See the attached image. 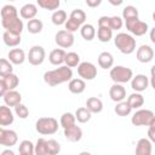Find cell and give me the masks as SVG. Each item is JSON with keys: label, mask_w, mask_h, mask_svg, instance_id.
<instances>
[{"label": "cell", "mask_w": 155, "mask_h": 155, "mask_svg": "<svg viewBox=\"0 0 155 155\" xmlns=\"http://www.w3.org/2000/svg\"><path fill=\"white\" fill-rule=\"evenodd\" d=\"M71 79H73V70L68 65H61L59 68L48 70L44 74V81L51 87L68 82Z\"/></svg>", "instance_id": "1"}, {"label": "cell", "mask_w": 155, "mask_h": 155, "mask_svg": "<svg viewBox=\"0 0 155 155\" xmlns=\"http://www.w3.org/2000/svg\"><path fill=\"white\" fill-rule=\"evenodd\" d=\"M116 48L124 54H131L136 50V39L127 33H119L114 38Z\"/></svg>", "instance_id": "2"}, {"label": "cell", "mask_w": 155, "mask_h": 155, "mask_svg": "<svg viewBox=\"0 0 155 155\" xmlns=\"http://www.w3.org/2000/svg\"><path fill=\"white\" fill-rule=\"evenodd\" d=\"M35 130L44 136L54 134L58 131V121L54 117H40L35 122Z\"/></svg>", "instance_id": "3"}, {"label": "cell", "mask_w": 155, "mask_h": 155, "mask_svg": "<svg viewBox=\"0 0 155 155\" xmlns=\"http://www.w3.org/2000/svg\"><path fill=\"white\" fill-rule=\"evenodd\" d=\"M109 75H110V79L114 82H116V84H126V82L132 80L133 71H132V69H130L127 67L116 65V67H113L110 69Z\"/></svg>", "instance_id": "4"}, {"label": "cell", "mask_w": 155, "mask_h": 155, "mask_svg": "<svg viewBox=\"0 0 155 155\" xmlns=\"http://www.w3.org/2000/svg\"><path fill=\"white\" fill-rule=\"evenodd\" d=\"M125 24H126V29H127L130 33H132L133 35H136V36H142V35H144V34L148 31V29H149L148 23L140 21L138 17L126 19V21H125Z\"/></svg>", "instance_id": "5"}, {"label": "cell", "mask_w": 155, "mask_h": 155, "mask_svg": "<svg viewBox=\"0 0 155 155\" xmlns=\"http://www.w3.org/2000/svg\"><path fill=\"white\" fill-rule=\"evenodd\" d=\"M154 116H155V114L151 110L139 109L132 115L131 122L134 126H149V124H150V121L153 120Z\"/></svg>", "instance_id": "6"}, {"label": "cell", "mask_w": 155, "mask_h": 155, "mask_svg": "<svg viewBox=\"0 0 155 155\" xmlns=\"http://www.w3.org/2000/svg\"><path fill=\"white\" fill-rule=\"evenodd\" d=\"M78 74L84 80H93L97 76V68L91 62H81L78 65Z\"/></svg>", "instance_id": "7"}, {"label": "cell", "mask_w": 155, "mask_h": 155, "mask_svg": "<svg viewBox=\"0 0 155 155\" xmlns=\"http://www.w3.org/2000/svg\"><path fill=\"white\" fill-rule=\"evenodd\" d=\"M74 35L71 31H68L65 29L59 30L54 35V41L61 48H69L74 45Z\"/></svg>", "instance_id": "8"}, {"label": "cell", "mask_w": 155, "mask_h": 155, "mask_svg": "<svg viewBox=\"0 0 155 155\" xmlns=\"http://www.w3.org/2000/svg\"><path fill=\"white\" fill-rule=\"evenodd\" d=\"M19 84V79L16 74L11 73L6 76H2L0 80V96L2 97L7 91L15 90Z\"/></svg>", "instance_id": "9"}, {"label": "cell", "mask_w": 155, "mask_h": 155, "mask_svg": "<svg viewBox=\"0 0 155 155\" xmlns=\"http://www.w3.org/2000/svg\"><path fill=\"white\" fill-rule=\"evenodd\" d=\"M45 56H46V52H45V48L42 46H39V45H35L33 46L30 50H29V53H28V61L31 65H40L44 63L45 61Z\"/></svg>", "instance_id": "10"}, {"label": "cell", "mask_w": 155, "mask_h": 155, "mask_svg": "<svg viewBox=\"0 0 155 155\" xmlns=\"http://www.w3.org/2000/svg\"><path fill=\"white\" fill-rule=\"evenodd\" d=\"M18 142V136L13 130H6L4 127L0 128V144L7 148L13 147Z\"/></svg>", "instance_id": "11"}, {"label": "cell", "mask_w": 155, "mask_h": 155, "mask_svg": "<svg viewBox=\"0 0 155 155\" xmlns=\"http://www.w3.org/2000/svg\"><path fill=\"white\" fill-rule=\"evenodd\" d=\"M1 24L4 27L5 30L12 31L15 34H21L23 31V21L17 16L15 18H10V19H1Z\"/></svg>", "instance_id": "12"}, {"label": "cell", "mask_w": 155, "mask_h": 155, "mask_svg": "<svg viewBox=\"0 0 155 155\" xmlns=\"http://www.w3.org/2000/svg\"><path fill=\"white\" fill-rule=\"evenodd\" d=\"M149 84H150V80L144 74H137L131 80V87L136 92H143V91H145L148 88Z\"/></svg>", "instance_id": "13"}, {"label": "cell", "mask_w": 155, "mask_h": 155, "mask_svg": "<svg viewBox=\"0 0 155 155\" xmlns=\"http://www.w3.org/2000/svg\"><path fill=\"white\" fill-rule=\"evenodd\" d=\"M136 57L140 63H149L154 57V51L149 45H142L137 48Z\"/></svg>", "instance_id": "14"}, {"label": "cell", "mask_w": 155, "mask_h": 155, "mask_svg": "<svg viewBox=\"0 0 155 155\" xmlns=\"http://www.w3.org/2000/svg\"><path fill=\"white\" fill-rule=\"evenodd\" d=\"M109 97L111 101L114 102H121L126 98V90L122 86V84H116L114 82V85L110 87L109 90Z\"/></svg>", "instance_id": "15"}, {"label": "cell", "mask_w": 155, "mask_h": 155, "mask_svg": "<svg viewBox=\"0 0 155 155\" xmlns=\"http://www.w3.org/2000/svg\"><path fill=\"white\" fill-rule=\"evenodd\" d=\"M64 137L69 142H79L82 138V130L76 125H73L70 127L64 128Z\"/></svg>", "instance_id": "16"}, {"label": "cell", "mask_w": 155, "mask_h": 155, "mask_svg": "<svg viewBox=\"0 0 155 155\" xmlns=\"http://www.w3.org/2000/svg\"><path fill=\"white\" fill-rule=\"evenodd\" d=\"M15 121V116L13 113L11 111V109L8 108V105H1L0 107V125L1 126H10L11 124H13Z\"/></svg>", "instance_id": "17"}, {"label": "cell", "mask_w": 155, "mask_h": 155, "mask_svg": "<svg viewBox=\"0 0 155 155\" xmlns=\"http://www.w3.org/2000/svg\"><path fill=\"white\" fill-rule=\"evenodd\" d=\"M2 99H4V102H5L6 105H8V107H16L17 104L21 103L22 96L16 90H10V91H7L2 96Z\"/></svg>", "instance_id": "18"}, {"label": "cell", "mask_w": 155, "mask_h": 155, "mask_svg": "<svg viewBox=\"0 0 155 155\" xmlns=\"http://www.w3.org/2000/svg\"><path fill=\"white\" fill-rule=\"evenodd\" d=\"M67 52L63 48H54L48 54V61L51 64L53 65H62L64 63V58H65Z\"/></svg>", "instance_id": "19"}, {"label": "cell", "mask_w": 155, "mask_h": 155, "mask_svg": "<svg viewBox=\"0 0 155 155\" xmlns=\"http://www.w3.org/2000/svg\"><path fill=\"white\" fill-rule=\"evenodd\" d=\"M2 41L8 47H16L21 44V34H15L12 31L5 30L2 34Z\"/></svg>", "instance_id": "20"}, {"label": "cell", "mask_w": 155, "mask_h": 155, "mask_svg": "<svg viewBox=\"0 0 155 155\" xmlns=\"http://www.w3.org/2000/svg\"><path fill=\"white\" fill-rule=\"evenodd\" d=\"M137 155H150L151 154V140L149 138H140L136 145Z\"/></svg>", "instance_id": "21"}, {"label": "cell", "mask_w": 155, "mask_h": 155, "mask_svg": "<svg viewBox=\"0 0 155 155\" xmlns=\"http://www.w3.org/2000/svg\"><path fill=\"white\" fill-rule=\"evenodd\" d=\"M7 57H8V61L12 64H16V65L23 64V62L25 61V53H24V51L22 48H12V50H10Z\"/></svg>", "instance_id": "22"}, {"label": "cell", "mask_w": 155, "mask_h": 155, "mask_svg": "<svg viewBox=\"0 0 155 155\" xmlns=\"http://www.w3.org/2000/svg\"><path fill=\"white\" fill-rule=\"evenodd\" d=\"M36 13H38V7H36V5L30 4V2L23 5V6L21 7V10H19L21 17H22L23 19H28V21L35 18Z\"/></svg>", "instance_id": "23"}, {"label": "cell", "mask_w": 155, "mask_h": 155, "mask_svg": "<svg viewBox=\"0 0 155 155\" xmlns=\"http://www.w3.org/2000/svg\"><path fill=\"white\" fill-rule=\"evenodd\" d=\"M114 64V57L110 52H101L98 56V65L103 69H111Z\"/></svg>", "instance_id": "24"}, {"label": "cell", "mask_w": 155, "mask_h": 155, "mask_svg": "<svg viewBox=\"0 0 155 155\" xmlns=\"http://www.w3.org/2000/svg\"><path fill=\"white\" fill-rule=\"evenodd\" d=\"M86 82L84 79H71L68 84V90L74 94H80L85 91Z\"/></svg>", "instance_id": "25"}, {"label": "cell", "mask_w": 155, "mask_h": 155, "mask_svg": "<svg viewBox=\"0 0 155 155\" xmlns=\"http://www.w3.org/2000/svg\"><path fill=\"white\" fill-rule=\"evenodd\" d=\"M86 108L92 114H98L103 110V102L97 97H90L86 101Z\"/></svg>", "instance_id": "26"}, {"label": "cell", "mask_w": 155, "mask_h": 155, "mask_svg": "<svg viewBox=\"0 0 155 155\" xmlns=\"http://www.w3.org/2000/svg\"><path fill=\"white\" fill-rule=\"evenodd\" d=\"M97 38L101 42H108L113 38V29L110 27L99 25L97 29Z\"/></svg>", "instance_id": "27"}, {"label": "cell", "mask_w": 155, "mask_h": 155, "mask_svg": "<svg viewBox=\"0 0 155 155\" xmlns=\"http://www.w3.org/2000/svg\"><path fill=\"white\" fill-rule=\"evenodd\" d=\"M127 103L132 109H139L144 104V97L140 94V92H133L128 96Z\"/></svg>", "instance_id": "28"}, {"label": "cell", "mask_w": 155, "mask_h": 155, "mask_svg": "<svg viewBox=\"0 0 155 155\" xmlns=\"http://www.w3.org/2000/svg\"><path fill=\"white\" fill-rule=\"evenodd\" d=\"M80 34H81V36L86 40V41H91V40H93L94 39V36H96V29H94V27L92 25V24H90V23H85V24H82L81 25V28H80Z\"/></svg>", "instance_id": "29"}, {"label": "cell", "mask_w": 155, "mask_h": 155, "mask_svg": "<svg viewBox=\"0 0 155 155\" xmlns=\"http://www.w3.org/2000/svg\"><path fill=\"white\" fill-rule=\"evenodd\" d=\"M67 19H68V16H67V12L64 10H56V11H53V13L51 16V21L54 25L65 24Z\"/></svg>", "instance_id": "30"}, {"label": "cell", "mask_w": 155, "mask_h": 155, "mask_svg": "<svg viewBox=\"0 0 155 155\" xmlns=\"http://www.w3.org/2000/svg\"><path fill=\"white\" fill-rule=\"evenodd\" d=\"M18 151L21 155H33V154H35V145L30 140L24 139L21 142V144L18 147Z\"/></svg>", "instance_id": "31"}, {"label": "cell", "mask_w": 155, "mask_h": 155, "mask_svg": "<svg viewBox=\"0 0 155 155\" xmlns=\"http://www.w3.org/2000/svg\"><path fill=\"white\" fill-rule=\"evenodd\" d=\"M114 111H115V114L119 115V116H127V115L131 114L132 108L130 107V104L127 103V101H126V102L121 101V102H117V103H116V107L114 108Z\"/></svg>", "instance_id": "32"}, {"label": "cell", "mask_w": 155, "mask_h": 155, "mask_svg": "<svg viewBox=\"0 0 155 155\" xmlns=\"http://www.w3.org/2000/svg\"><path fill=\"white\" fill-rule=\"evenodd\" d=\"M91 115L92 113L86 108V107H81L79 109H76L75 111V116H76V120L80 122V124H86L91 120Z\"/></svg>", "instance_id": "33"}, {"label": "cell", "mask_w": 155, "mask_h": 155, "mask_svg": "<svg viewBox=\"0 0 155 155\" xmlns=\"http://www.w3.org/2000/svg\"><path fill=\"white\" fill-rule=\"evenodd\" d=\"M27 28H28V31L30 34H39L44 28V23L38 18H33V19L28 21Z\"/></svg>", "instance_id": "34"}, {"label": "cell", "mask_w": 155, "mask_h": 155, "mask_svg": "<svg viewBox=\"0 0 155 155\" xmlns=\"http://www.w3.org/2000/svg\"><path fill=\"white\" fill-rule=\"evenodd\" d=\"M18 16V11L13 5H5L1 8V19H10Z\"/></svg>", "instance_id": "35"}, {"label": "cell", "mask_w": 155, "mask_h": 155, "mask_svg": "<svg viewBox=\"0 0 155 155\" xmlns=\"http://www.w3.org/2000/svg\"><path fill=\"white\" fill-rule=\"evenodd\" d=\"M36 4L41 8H45L48 11H56L59 7L61 1L59 0H36Z\"/></svg>", "instance_id": "36"}, {"label": "cell", "mask_w": 155, "mask_h": 155, "mask_svg": "<svg viewBox=\"0 0 155 155\" xmlns=\"http://www.w3.org/2000/svg\"><path fill=\"white\" fill-rule=\"evenodd\" d=\"M75 121H76V116L71 113H64L62 116H61V120H59V124L63 128H67V127H70L73 125H75Z\"/></svg>", "instance_id": "37"}, {"label": "cell", "mask_w": 155, "mask_h": 155, "mask_svg": "<svg viewBox=\"0 0 155 155\" xmlns=\"http://www.w3.org/2000/svg\"><path fill=\"white\" fill-rule=\"evenodd\" d=\"M64 63H65V65H68V67H70V68L78 67V65L80 64V56H79L76 52H68V53L65 54Z\"/></svg>", "instance_id": "38"}, {"label": "cell", "mask_w": 155, "mask_h": 155, "mask_svg": "<svg viewBox=\"0 0 155 155\" xmlns=\"http://www.w3.org/2000/svg\"><path fill=\"white\" fill-rule=\"evenodd\" d=\"M11 73H13L12 63L6 58H1L0 59V76L2 78V76H6Z\"/></svg>", "instance_id": "39"}, {"label": "cell", "mask_w": 155, "mask_h": 155, "mask_svg": "<svg viewBox=\"0 0 155 155\" xmlns=\"http://www.w3.org/2000/svg\"><path fill=\"white\" fill-rule=\"evenodd\" d=\"M35 154L36 155H48L47 150V139L39 138L35 144Z\"/></svg>", "instance_id": "40"}, {"label": "cell", "mask_w": 155, "mask_h": 155, "mask_svg": "<svg viewBox=\"0 0 155 155\" xmlns=\"http://www.w3.org/2000/svg\"><path fill=\"white\" fill-rule=\"evenodd\" d=\"M138 10L137 7L132 6V5H128L126 6L124 10H122V19H130V18H134V17H138Z\"/></svg>", "instance_id": "41"}, {"label": "cell", "mask_w": 155, "mask_h": 155, "mask_svg": "<svg viewBox=\"0 0 155 155\" xmlns=\"http://www.w3.org/2000/svg\"><path fill=\"white\" fill-rule=\"evenodd\" d=\"M69 17L73 18L74 21H76L80 25L85 24V21H86V13H85L82 10H80V8H75V10H73Z\"/></svg>", "instance_id": "42"}, {"label": "cell", "mask_w": 155, "mask_h": 155, "mask_svg": "<svg viewBox=\"0 0 155 155\" xmlns=\"http://www.w3.org/2000/svg\"><path fill=\"white\" fill-rule=\"evenodd\" d=\"M47 150L48 155H56L61 151V144L56 139H47Z\"/></svg>", "instance_id": "43"}, {"label": "cell", "mask_w": 155, "mask_h": 155, "mask_svg": "<svg viewBox=\"0 0 155 155\" xmlns=\"http://www.w3.org/2000/svg\"><path fill=\"white\" fill-rule=\"evenodd\" d=\"M122 25H124V21L121 17H119V16L109 17V27L113 30H119L122 28Z\"/></svg>", "instance_id": "44"}, {"label": "cell", "mask_w": 155, "mask_h": 155, "mask_svg": "<svg viewBox=\"0 0 155 155\" xmlns=\"http://www.w3.org/2000/svg\"><path fill=\"white\" fill-rule=\"evenodd\" d=\"M15 113H16V115H17L19 119H27L28 115H29L28 108H27L24 104H22V103L17 104V105L15 107Z\"/></svg>", "instance_id": "45"}, {"label": "cell", "mask_w": 155, "mask_h": 155, "mask_svg": "<svg viewBox=\"0 0 155 155\" xmlns=\"http://www.w3.org/2000/svg\"><path fill=\"white\" fill-rule=\"evenodd\" d=\"M64 27H65V30L71 31V33H74V31H76L78 29H80V28H81V25H80L76 21H74L73 18H70V17L67 19V22H65Z\"/></svg>", "instance_id": "46"}, {"label": "cell", "mask_w": 155, "mask_h": 155, "mask_svg": "<svg viewBox=\"0 0 155 155\" xmlns=\"http://www.w3.org/2000/svg\"><path fill=\"white\" fill-rule=\"evenodd\" d=\"M86 1V5L91 8H94V7H98L101 4H102V0H85Z\"/></svg>", "instance_id": "47"}, {"label": "cell", "mask_w": 155, "mask_h": 155, "mask_svg": "<svg viewBox=\"0 0 155 155\" xmlns=\"http://www.w3.org/2000/svg\"><path fill=\"white\" fill-rule=\"evenodd\" d=\"M148 138L151 140V143L155 144V128L149 127V130H148Z\"/></svg>", "instance_id": "48"}, {"label": "cell", "mask_w": 155, "mask_h": 155, "mask_svg": "<svg viewBox=\"0 0 155 155\" xmlns=\"http://www.w3.org/2000/svg\"><path fill=\"white\" fill-rule=\"evenodd\" d=\"M108 1H109V4L113 5V6H120V5L124 2V0H108Z\"/></svg>", "instance_id": "49"}, {"label": "cell", "mask_w": 155, "mask_h": 155, "mask_svg": "<svg viewBox=\"0 0 155 155\" xmlns=\"http://www.w3.org/2000/svg\"><path fill=\"white\" fill-rule=\"evenodd\" d=\"M149 36H150L151 42H153V44H155V27H154V28H151V30H150V33H149Z\"/></svg>", "instance_id": "50"}, {"label": "cell", "mask_w": 155, "mask_h": 155, "mask_svg": "<svg viewBox=\"0 0 155 155\" xmlns=\"http://www.w3.org/2000/svg\"><path fill=\"white\" fill-rule=\"evenodd\" d=\"M1 155H15V153H13L12 150L7 149V150H4V151H1Z\"/></svg>", "instance_id": "51"}, {"label": "cell", "mask_w": 155, "mask_h": 155, "mask_svg": "<svg viewBox=\"0 0 155 155\" xmlns=\"http://www.w3.org/2000/svg\"><path fill=\"white\" fill-rule=\"evenodd\" d=\"M150 85H151V87H153L154 91H155V76H151V78H150Z\"/></svg>", "instance_id": "52"}, {"label": "cell", "mask_w": 155, "mask_h": 155, "mask_svg": "<svg viewBox=\"0 0 155 155\" xmlns=\"http://www.w3.org/2000/svg\"><path fill=\"white\" fill-rule=\"evenodd\" d=\"M149 127H153V128H155V116L153 117V120L150 121V124H149Z\"/></svg>", "instance_id": "53"}, {"label": "cell", "mask_w": 155, "mask_h": 155, "mask_svg": "<svg viewBox=\"0 0 155 155\" xmlns=\"http://www.w3.org/2000/svg\"><path fill=\"white\" fill-rule=\"evenodd\" d=\"M150 74H151V76H155V64L151 67V69H150Z\"/></svg>", "instance_id": "54"}, {"label": "cell", "mask_w": 155, "mask_h": 155, "mask_svg": "<svg viewBox=\"0 0 155 155\" xmlns=\"http://www.w3.org/2000/svg\"><path fill=\"white\" fill-rule=\"evenodd\" d=\"M151 17H153V21H154V22H155V11H154V12H153V16H151Z\"/></svg>", "instance_id": "55"}, {"label": "cell", "mask_w": 155, "mask_h": 155, "mask_svg": "<svg viewBox=\"0 0 155 155\" xmlns=\"http://www.w3.org/2000/svg\"><path fill=\"white\" fill-rule=\"evenodd\" d=\"M10 1H15V0H10Z\"/></svg>", "instance_id": "56"}]
</instances>
